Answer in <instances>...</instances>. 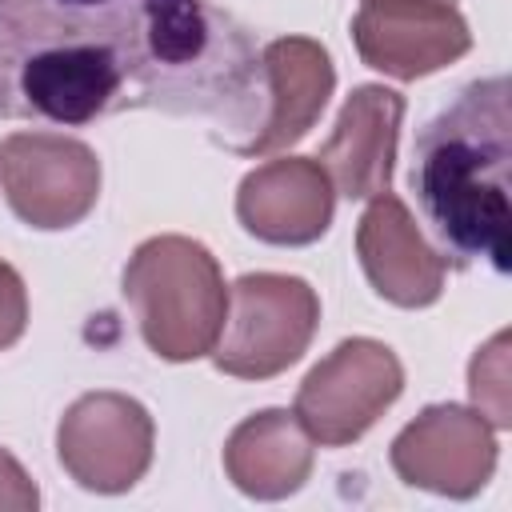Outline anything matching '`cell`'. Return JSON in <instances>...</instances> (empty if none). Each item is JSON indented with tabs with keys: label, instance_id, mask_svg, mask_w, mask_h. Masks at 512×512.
I'll return each mask as SVG.
<instances>
[{
	"label": "cell",
	"instance_id": "13",
	"mask_svg": "<svg viewBox=\"0 0 512 512\" xmlns=\"http://www.w3.org/2000/svg\"><path fill=\"white\" fill-rule=\"evenodd\" d=\"M264 68V120L240 156H268L308 136V128L328 108L336 88L332 56L312 36H280L260 48Z\"/></svg>",
	"mask_w": 512,
	"mask_h": 512
},
{
	"label": "cell",
	"instance_id": "6",
	"mask_svg": "<svg viewBox=\"0 0 512 512\" xmlns=\"http://www.w3.org/2000/svg\"><path fill=\"white\" fill-rule=\"evenodd\" d=\"M0 192L28 228L60 232L96 208L100 160L64 132H12L0 140Z\"/></svg>",
	"mask_w": 512,
	"mask_h": 512
},
{
	"label": "cell",
	"instance_id": "7",
	"mask_svg": "<svg viewBox=\"0 0 512 512\" xmlns=\"http://www.w3.org/2000/svg\"><path fill=\"white\" fill-rule=\"evenodd\" d=\"M156 424L136 396L84 392L56 424V460L84 488L120 496L152 468Z\"/></svg>",
	"mask_w": 512,
	"mask_h": 512
},
{
	"label": "cell",
	"instance_id": "17",
	"mask_svg": "<svg viewBox=\"0 0 512 512\" xmlns=\"http://www.w3.org/2000/svg\"><path fill=\"white\" fill-rule=\"evenodd\" d=\"M40 504V492L32 476L20 468V460L0 448V512H32Z\"/></svg>",
	"mask_w": 512,
	"mask_h": 512
},
{
	"label": "cell",
	"instance_id": "9",
	"mask_svg": "<svg viewBox=\"0 0 512 512\" xmlns=\"http://www.w3.org/2000/svg\"><path fill=\"white\" fill-rule=\"evenodd\" d=\"M360 60L392 80H420L472 48L468 20L452 0H364L352 16Z\"/></svg>",
	"mask_w": 512,
	"mask_h": 512
},
{
	"label": "cell",
	"instance_id": "3",
	"mask_svg": "<svg viewBox=\"0 0 512 512\" xmlns=\"http://www.w3.org/2000/svg\"><path fill=\"white\" fill-rule=\"evenodd\" d=\"M124 300L136 312L148 352L168 364H188L212 352L228 288L216 256L192 236H148L124 264Z\"/></svg>",
	"mask_w": 512,
	"mask_h": 512
},
{
	"label": "cell",
	"instance_id": "1",
	"mask_svg": "<svg viewBox=\"0 0 512 512\" xmlns=\"http://www.w3.org/2000/svg\"><path fill=\"white\" fill-rule=\"evenodd\" d=\"M136 108L200 116L240 152L264 120L252 32L212 0H0V120L84 128Z\"/></svg>",
	"mask_w": 512,
	"mask_h": 512
},
{
	"label": "cell",
	"instance_id": "8",
	"mask_svg": "<svg viewBox=\"0 0 512 512\" xmlns=\"http://www.w3.org/2000/svg\"><path fill=\"white\" fill-rule=\"evenodd\" d=\"M496 428L464 404H428L408 420L392 448V472L408 488H424L448 500H472L496 472Z\"/></svg>",
	"mask_w": 512,
	"mask_h": 512
},
{
	"label": "cell",
	"instance_id": "5",
	"mask_svg": "<svg viewBox=\"0 0 512 512\" xmlns=\"http://www.w3.org/2000/svg\"><path fill=\"white\" fill-rule=\"evenodd\" d=\"M404 392L400 356L372 336L340 340L296 388V420L324 448L356 444Z\"/></svg>",
	"mask_w": 512,
	"mask_h": 512
},
{
	"label": "cell",
	"instance_id": "2",
	"mask_svg": "<svg viewBox=\"0 0 512 512\" xmlns=\"http://www.w3.org/2000/svg\"><path fill=\"white\" fill-rule=\"evenodd\" d=\"M508 164L512 112L504 76L472 80L440 116L420 128L408 184L448 268L484 260L492 272H508Z\"/></svg>",
	"mask_w": 512,
	"mask_h": 512
},
{
	"label": "cell",
	"instance_id": "16",
	"mask_svg": "<svg viewBox=\"0 0 512 512\" xmlns=\"http://www.w3.org/2000/svg\"><path fill=\"white\" fill-rule=\"evenodd\" d=\"M28 328V292H24V280L20 272L0 260V352L12 348Z\"/></svg>",
	"mask_w": 512,
	"mask_h": 512
},
{
	"label": "cell",
	"instance_id": "11",
	"mask_svg": "<svg viewBox=\"0 0 512 512\" xmlns=\"http://www.w3.org/2000/svg\"><path fill=\"white\" fill-rule=\"evenodd\" d=\"M356 256L372 292L396 308H428L444 292L448 264L424 240L416 216L396 192H376L356 224Z\"/></svg>",
	"mask_w": 512,
	"mask_h": 512
},
{
	"label": "cell",
	"instance_id": "14",
	"mask_svg": "<svg viewBox=\"0 0 512 512\" xmlns=\"http://www.w3.org/2000/svg\"><path fill=\"white\" fill-rule=\"evenodd\" d=\"M316 448L296 412L260 408L244 416L224 440V472L252 500H284L312 476Z\"/></svg>",
	"mask_w": 512,
	"mask_h": 512
},
{
	"label": "cell",
	"instance_id": "12",
	"mask_svg": "<svg viewBox=\"0 0 512 512\" xmlns=\"http://www.w3.org/2000/svg\"><path fill=\"white\" fill-rule=\"evenodd\" d=\"M404 96L384 84H356L332 124V136L320 144V168L332 188L348 200H372L388 192L396 144H400Z\"/></svg>",
	"mask_w": 512,
	"mask_h": 512
},
{
	"label": "cell",
	"instance_id": "4",
	"mask_svg": "<svg viewBox=\"0 0 512 512\" xmlns=\"http://www.w3.org/2000/svg\"><path fill=\"white\" fill-rule=\"evenodd\" d=\"M320 328V296L288 272H248L228 288L224 328L212 364L236 380H272L288 372Z\"/></svg>",
	"mask_w": 512,
	"mask_h": 512
},
{
	"label": "cell",
	"instance_id": "10",
	"mask_svg": "<svg viewBox=\"0 0 512 512\" xmlns=\"http://www.w3.org/2000/svg\"><path fill=\"white\" fill-rule=\"evenodd\" d=\"M336 212V188L316 156H280L252 168L236 188V220L276 248L316 244Z\"/></svg>",
	"mask_w": 512,
	"mask_h": 512
},
{
	"label": "cell",
	"instance_id": "15",
	"mask_svg": "<svg viewBox=\"0 0 512 512\" xmlns=\"http://www.w3.org/2000/svg\"><path fill=\"white\" fill-rule=\"evenodd\" d=\"M468 396L472 408L496 428H512V396H508V332H496L484 348H476L468 364Z\"/></svg>",
	"mask_w": 512,
	"mask_h": 512
}]
</instances>
